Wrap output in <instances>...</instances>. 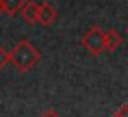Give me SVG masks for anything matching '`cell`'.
Returning a JSON list of instances; mask_svg holds the SVG:
<instances>
[{
  "label": "cell",
  "instance_id": "cell-1",
  "mask_svg": "<svg viewBox=\"0 0 128 117\" xmlns=\"http://www.w3.org/2000/svg\"><path fill=\"white\" fill-rule=\"evenodd\" d=\"M41 62V52L29 41H20L10 51V63L16 67L21 73H28Z\"/></svg>",
  "mask_w": 128,
  "mask_h": 117
},
{
  "label": "cell",
  "instance_id": "cell-2",
  "mask_svg": "<svg viewBox=\"0 0 128 117\" xmlns=\"http://www.w3.org/2000/svg\"><path fill=\"white\" fill-rule=\"evenodd\" d=\"M81 44L91 55L97 57L106 51V33L102 31L100 26H92L84 33Z\"/></svg>",
  "mask_w": 128,
  "mask_h": 117
},
{
  "label": "cell",
  "instance_id": "cell-3",
  "mask_svg": "<svg viewBox=\"0 0 128 117\" xmlns=\"http://www.w3.org/2000/svg\"><path fill=\"white\" fill-rule=\"evenodd\" d=\"M57 16H58L57 10L54 8L49 2H42L41 5H39V23H41V25H44V26L54 25Z\"/></svg>",
  "mask_w": 128,
  "mask_h": 117
},
{
  "label": "cell",
  "instance_id": "cell-4",
  "mask_svg": "<svg viewBox=\"0 0 128 117\" xmlns=\"http://www.w3.org/2000/svg\"><path fill=\"white\" fill-rule=\"evenodd\" d=\"M21 16L26 23L29 25H36L39 23V3L36 2H26V5L21 8Z\"/></svg>",
  "mask_w": 128,
  "mask_h": 117
},
{
  "label": "cell",
  "instance_id": "cell-5",
  "mask_svg": "<svg viewBox=\"0 0 128 117\" xmlns=\"http://www.w3.org/2000/svg\"><path fill=\"white\" fill-rule=\"evenodd\" d=\"M28 0H0V7L2 12L8 16H15L18 12H21V8L26 5Z\"/></svg>",
  "mask_w": 128,
  "mask_h": 117
},
{
  "label": "cell",
  "instance_id": "cell-6",
  "mask_svg": "<svg viewBox=\"0 0 128 117\" xmlns=\"http://www.w3.org/2000/svg\"><path fill=\"white\" fill-rule=\"evenodd\" d=\"M123 42V38L120 36L118 31H115V29H109V31L106 33V51H117V49L122 46Z\"/></svg>",
  "mask_w": 128,
  "mask_h": 117
},
{
  "label": "cell",
  "instance_id": "cell-7",
  "mask_svg": "<svg viewBox=\"0 0 128 117\" xmlns=\"http://www.w3.org/2000/svg\"><path fill=\"white\" fill-rule=\"evenodd\" d=\"M10 62V52L3 46H0V70L5 68V65Z\"/></svg>",
  "mask_w": 128,
  "mask_h": 117
},
{
  "label": "cell",
  "instance_id": "cell-8",
  "mask_svg": "<svg viewBox=\"0 0 128 117\" xmlns=\"http://www.w3.org/2000/svg\"><path fill=\"white\" fill-rule=\"evenodd\" d=\"M114 117H128V106H122V107L118 109V111L114 114Z\"/></svg>",
  "mask_w": 128,
  "mask_h": 117
},
{
  "label": "cell",
  "instance_id": "cell-9",
  "mask_svg": "<svg viewBox=\"0 0 128 117\" xmlns=\"http://www.w3.org/2000/svg\"><path fill=\"white\" fill-rule=\"evenodd\" d=\"M41 117H62V115H60L57 111H54V109H47V111L44 112Z\"/></svg>",
  "mask_w": 128,
  "mask_h": 117
},
{
  "label": "cell",
  "instance_id": "cell-10",
  "mask_svg": "<svg viewBox=\"0 0 128 117\" xmlns=\"http://www.w3.org/2000/svg\"><path fill=\"white\" fill-rule=\"evenodd\" d=\"M0 13H2V7H0Z\"/></svg>",
  "mask_w": 128,
  "mask_h": 117
},
{
  "label": "cell",
  "instance_id": "cell-11",
  "mask_svg": "<svg viewBox=\"0 0 128 117\" xmlns=\"http://www.w3.org/2000/svg\"><path fill=\"white\" fill-rule=\"evenodd\" d=\"M126 33H128V28H126Z\"/></svg>",
  "mask_w": 128,
  "mask_h": 117
}]
</instances>
